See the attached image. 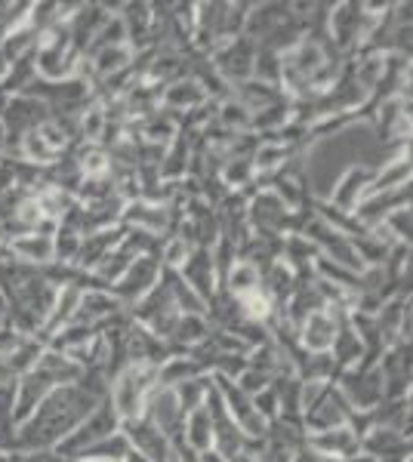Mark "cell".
Masks as SVG:
<instances>
[{"label":"cell","instance_id":"cell-1","mask_svg":"<svg viewBox=\"0 0 413 462\" xmlns=\"http://www.w3.org/2000/svg\"><path fill=\"white\" fill-rule=\"evenodd\" d=\"M102 401L89 398L78 385H62L50 392L47 401L34 410L28 422L16 429V438L10 444V453H34V450H56L59 441L71 435L80 422L99 407Z\"/></svg>","mask_w":413,"mask_h":462},{"label":"cell","instance_id":"cell-2","mask_svg":"<svg viewBox=\"0 0 413 462\" xmlns=\"http://www.w3.org/2000/svg\"><path fill=\"white\" fill-rule=\"evenodd\" d=\"M157 389V370L155 367H124L121 374L111 379V389H108V404L115 407L117 420L124 422H133V420H142L145 413V401L148 394Z\"/></svg>","mask_w":413,"mask_h":462},{"label":"cell","instance_id":"cell-3","mask_svg":"<svg viewBox=\"0 0 413 462\" xmlns=\"http://www.w3.org/2000/svg\"><path fill=\"white\" fill-rule=\"evenodd\" d=\"M164 268L157 263V253H148V256H136L133 259V265L124 272V278L117 281L115 287H111V293L121 300L124 309H133L142 296L152 293L157 287V281H161Z\"/></svg>","mask_w":413,"mask_h":462},{"label":"cell","instance_id":"cell-4","mask_svg":"<svg viewBox=\"0 0 413 462\" xmlns=\"http://www.w3.org/2000/svg\"><path fill=\"white\" fill-rule=\"evenodd\" d=\"M343 315H345V311H333V309L312 311V315L305 318L303 324H299V330H296L299 348H303L305 355H330Z\"/></svg>","mask_w":413,"mask_h":462},{"label":"cell","instance_id":"cell-5","mask_svg":"<svg viewBox=\"0 0 413 462\" xmlns=\"http://www.w3.org/2000/svg\"><path fill=\"white\" fill-rule=\"evenodd\" d=\"M142 420L152 422V426L161 431V435H167L173 444L183 438L185 413H183V407H179V401H176V392L167 389V385H157V389L148 394Z\"/></svg>","mask_w":413,"mask_h":462},{"label":"cell","instance_id":"cell-6","mask_svg":"<svg viewBox=\"0 0 413 462\" xmlns=\"http://www.w3.org/2000/svg\"><path fill=\"white\" fill-rule=\"evenodd\" d=\"M355 413L349 401L343 398V392L336 389L333 383L327 385L324 398L314 404L309 413L303 416V429L305 435H314V431H327V429H340V426H349V416Z\"/></svg>","mask_w":413,"mask_h":462},{"label":"cell","instance_id":"cell-7","mask_svg":"<svg viewBox=\"0 0 413 462\" xmlns=\"http://www.w3.org/2000/svg\"><path fill=\"white\" fill-rule=\"evenodd\" d=\"M305 447L314 450L321 459H327V462H345V459L361 457V438H358L349 426L305 435Z\"/></svg>","mask_w":413,"mask_h":462},{"label":"cell","instance_id":"cell-8","mask_svg":"<svg viewBox=\"0 0 413 462\" xmlns=\"http://www.w3.org/2000/svg\"><path fill=\"white\" fill-rule=\"evenodd\" d=\"M401 207H410V185H404L398 191H382V195H367L352 216L364 231H373L389 219V213L401 210Z\"/></svg>","mask_w":413,"mask_h":462},{"label":"cell","instance_id":"cell-9","mask_svg":"<svg viewBox=\"0 0 413 462\" xmlns=\"http://www.w3.org/2000/svg\"><path fill=\"white\" fill-rule=\"evenodd\" d=\"M59 385L52 383L47 374H41V370H32V374L19 376L16 379V413H13V420H16V429L22 422H28L34 416V410L47 401L50 392H56Z\"/></svg>","mask_w":413,"mask_h":462},{"label":"cell","instance_id":"cell-10","mask_svg":"<svg viewBox=\"0 0 413 462\" xmlns=\"http://www.w3.org/2000/svg\"><path fill=\"white\" fill-rule=\"evenodd\" d=\"M371 179H373L371 167H349L333 182V189H330V195H327V204L336 207V210H343V213H355V207L361 204L364 195H367Z\"/></svg>","mask_w":413,"mask_h":462},{"label":"cell","instance_id":"cell-11","mask_svg":"<svg viewBox=\"0 0 413 462\" xmlns=\"http://www.w3.org/2000/svg\"><path fill=\"white\" fill-rule=\"evenodd\" d=\"M124 305L117 300L111 290H87L84 296H80V305H78V315L74 320L78 324H87L93 327V330H102L108 320H115L117 315H124Z\"/></svg>","mask_w":413,"mask_h":462},{"label":"cell","instance_id":"cell-12","mask_svg":"<svg viewBox=\"0 0 413 462\" xmlns=\"http://www.w3.org/2000/svg\"><path fill=\"white\" fill-rule=\"evenodd\" d=\"M121 226L145 231V235H155V237H164V235H170V213L164 204H152V200L139 198V200L124 204Z\"/></svg>","mask_w":413,"mask_h":462},{"label":"cell","instance_id":"cell-13","mask_svg":"<svg viewBox=\"0 0 413 462\" xmlns=\"http://www.w3.org/2000/svg\"><path fill=\"white\" fill-rule=\"evenodd\" d=\"M179 274H183L185 284H189L204 302H210L216 293H220V278H216V268H213V259H210V250H204V247L192 250V256L185 259V265L179 268Z\"/></svg>","mask_w":413,"mask_h":462},{"label":"cell","instance_id":"cell-14","mask_svg":"<svg viewBox=\"0 0 413 462\" xmlns=\"http://www.w3.org/2000/svg\"><path fill=\"white\" fill-rule=\"evenodd\" d=\"M207 102V93L201 89V84L194 78H179V80H173V84H167L161 89V108H167L173 111V115H179L183 117V111L185 115H192V111H198L201 106Z\"/></svg>","mask_w":413,"mask_h":462},{"label":"cell","instance_id":"cell-15","mask_svg":"<svg viewBox=\"0 0 413 462\" xmlns=\"http://www.w3.org/2000/svg\"><path fill=\"white\" fill-rule=\"evenodd\" d=\"M410 185V148L398 152L395 158L382 161L377 170H373V179L367 185V195H382V191H398ZM364 195V198H367Z\"/></svg>","mask_w":413,"mask_h":462},{"label":"cell","instance_id":"cell-16","mask_svg":"<svg viewBox=\"0 0 413 462\" xmlns=\"http://www.w3.org/2000/svg\"><path fill=\"white\" fill-rule=\"evenodd\" d=\"M222 293L231 296V300H247V296L262 293V268H257L247 259H235V265L229 268V274L222 278Z\"/></svg>","mask_w":413,"mask_h":462},{"label":"cell","instance_id":"cell-17","mask_svg":"<svg viewBox=\"0 0 413 462\" xmlns=\"http://www.w3.org/2000/svg\"><path fill=\"white\" fill-rule=\"evenodd\" d=\"M84 59L89 62V69H93L96 84H102V80H108V78H115V74L130 69V65L136 62V53H133L127 43H121V47H105L99 53L84 56Z\"/></svg>","mask_w":413,"mask_h":462},{"label":"cell","instance_id":"cell-18","mask_svg":"<svg viewBox=\"0 0 413 462\" xmlns=\"http://www.w3.org/2000/svg\"><path fill=\"white\" fill-rule=\"evenodd\" d=\"M10 250H13V259L22 265H32V268H43L52 263V237H43V235H19L10 241Z\"/></svg>","mask_w":413,"mask_h":462},{"label":"cell","instance_id":"cell-19","mask_svg":"<svg viewBox=\"0 0 413 462\" xmlns=\"http://www.w3.org/2000/svg\"><path fill=\"white\" fill-rule=\"evenodd\" d=\"M189 450L194 453H207L213 450V422H210V413L201 404L198 410L185 413V422H183V438H179Z\"/></svg>","mask_w":413,"mask_h":462},{"label":"cell","instance_id":"cell-20","mask_svg":"<svg viewBox=\"0 0 413 462\" xmlns=\"http://www.w3.org/2000/svg\"><path fill=\"white\" fill-rule=\"evenodd\" d=\"M231 96H235L241 106L250 111V115H257V111L275 106V102L287 99V96L281 93V87H268V84H259V80H244V84H235L231 87Z\"/></svg>","mask_w":413,"mask_h":462},{"label":"cell","instance_id":"cell-21","mask_svg":"<svg viewBox=\"0 0 413 462\" xmlns=\"http://www.w3.org/2000/svg\"><path fill=\"white\" fill-rule=\"evenodd\" d=\"M96 337H99V330L71 320V324H65L62 330L52 333V337L47 339V348L50 352H59V355H71V352H78V348H84L87 342H93Z\"/></svg>","mask_w":413,"mask_h":462},{"label":"cell","instance_id":"cell-22","mask_svg":"<svg viewBox=\"0 0 413 462\" xmlns=\"http://www.w3.org/2000/svg\"><path fill=\"white\" fill-rule=\"evenodd\" d=\"M194 376H204V370L189 355H173L157 367V385H167V389H176V385L189 383Z\"/></svg>","mask_w":413,"mask_h":462},{"label":"cell","instance_id":"cell-23","mask_svg":"<svg viewBox=\"0 0 413 462\" xmlns=\"http://www.w3.org/2000/svg\"><path fill=\"white\" fill-rule=\"evenodd\" d=\"M250 111H247L241 102L235 99V96H229V99H222L220 106H216V124L222 126V130L229 133H250Z\"/></svg>","mask_w":413,"mask_h":462},{"label":"cell","instance_id":"cell-24","mask_svg":"<svg viewBox=\"0 0 413 462\" xmlns=\"http://www.w3.org/2000/svg\"><path fill=\"white\" fill-rule=\"evenodd\" d=\"M80 244H84V235H80V231L59 226L56 235H52V263L74 265V259H78V253H80Z\"/></svg>","mask_w":413,"mask_h":462},{"label":"cell","instance_id":"cell-25","mask_svg":"<svg viewBox=\"0 0 413 462\" xmlns=\"http://www.w3.org/2000/svg\"><path fill=\"white\" fill-rule=\"evenodd\" d=\"M192 250H194L192 244H185L179 235H167L157 244V263H161V268H167V272H179L185 265V259L192 256Z\"/></svg>","mask_w":413,"mask_h":462},{"label":"cell","instance_id":"cell-26","mask_svg":"<svg viewBox=\"0 0 413 462\" xmlns=\"http://www.w3.org/2000/svg\"><path fill=\"white\" fill-rule=\"evenodd\" d=\"M127 450H130V441H127V435H124V431H115V435H108V438H102V441H96L93 447H87V450L80 453V459L121 462Z\"/></svg>","mask_w":413,"mask_h":462},{"label":"cell","instance_id":"cell-27","mask_svg":"<svg viewBox=\"0 0 413 462\" xmlns=\"http://www.w3.org/2000/svg\"><path fill=\"white\" fill-rule=\"evenodd\" d=\"M210 385H213V379H210V374H204V376H194V379H189V383H183V385L173 389L176 392L179 407H183V413H192V410H198L201 404H204Z\"/></svg>","mask_w":413,"mask_h":462},{"label":"cell","instance_id":"cell-28","mask_svg":"<svg viewBox=\"0 0 413 462\" xmlns=\"http://www.w3.org/2000/svg\"><path fill=\"white\" fill-rule=\"evenodd\" d=\"M253 80L268 84V87H281V56L272 53V50L257 47V59H253Z\"/></svg>","mask_w":413,"mask_h":462},{"label":"cell","instance_id":"cell-29","mask_svg":"<svg viewBox=\"0 0 413 462\" xmlns=\"http://www.w3.org/2000/svg\"><path fill=\"white\" fill-rule=\"evenodd\" d=\"M386 231V237L392 244H404V247H410V235H413V216H410V207H401V210L389 213V219L380 226Z\"/></svg>","mask_w":413,"mask_h":462},{"label":"cell","instance_id":"cell-30","mask_svg":"<svg viewBox=\"0 0 413 462\" xmlns=\"http://www.w3.org/2000/svg\"><path fill=\"white\" fill-rule=\"evenodd\" d=\"M235 385L247 394V398H253V394H259L262 389H268V385H272V376H266V374H259V370L247 367L244 374L235 379Z\"/></svg>","mask_w":413,"mask_h":462},{"label":"cell","instance_id":"cell-31","mask_svg":"<svg viewBox=\"0 0 413 462\" xmlns=\"http://www.w3.org/2000/svg\"><path fill=\"white\" fill-rule=\"evenodd\" d=\"M250 404H253V410H257V413H259L266 422H275L277 416H281V410H277V398H275L272 385H268V389H262L259 394H253Z\"/></svg>","mask_w":413,"mask_h":462},{"label":"cell","instance_id":"cell-32","mask_svg":"<svg viewBox=\"0 0 413 462\" xmlns=\"http://www.w3.org/2000/svg\"><path fill=\"white\" fill-rule=\"evenodd\" d=\"M16 189H19V182H16V161L0 158V198L10 195V191H16Z\"/></svg>","mask_w":413,"mask_h":462},{"label":"cell","instance_id":"cell-33","mask_svg":"<svg viewBox=\"0 0 413 462\" xmlns=\"http://www.w3.org/2000/svg\"><path fill=\"white\" fill-rule=\"evenodd\" d=\"M19 462H69V459H62L56 450H34V453H19Z\"/></svg>","mask_w":413,"mask_h":462},{"label":"cell","instance_id":"cell-34","mask_svg":"<svg viewBox=\"0 0 413 462\" xmlns=\"http://www.w3.org/2000/svg\"><path fill=\"white\" fill-rule=\"evenodd\" d=\"M290 462H327V459H321L318 453L309 450V447L303 444L299 450H293V453H290Z\"/></svg>","mask_w":413,"mask_h":462},{"label":"cell","instance_id":"cell-35","mask_svg":"<svg viewBox=\"0 0 413 462\" xmlns=\"http://www.w3.org/2000/svg\"><path fill=\"white\" fill-rule=\"evenodd\" d=\"M176 462H201V459H198V453L189 450L183 441H176Z\"/></svg>","mask_w":413,"mask_h":462},{"label":"cell","instance_id":"cell-36","mask_svg":"<svg viewBox=\"0 0 413 462\" xmlns=\"http://www.w3.org/2000/svg\"><path fill=\"white\" fill-rule=\"evenodd\" d=\"M6 263H13V250H10V241L0 237V265H6Z\"/></svg>","mask_w":413,"mask_h":462},{"label":"cell","instance_id":"cell-37","mask_svg":"<svg viewBox=\"0 0 413 462\" xmlns=\"http://www.w3.org/2000/svg\"><path fill=\"white\" fill-rule=\"evenodd\" d=\"M198 459H201V462H229V459H222V457H220V453H216V450L198 453Z\"/></svg>","mask_w":413,"mask_h":462},{"label":"cell","instance_id":"cell-38","mask_svg":"<svg viewBox=\"0 0 413 462\" xmlns=\"http://www.w3.org/2000/svg\"><path fill=\"white\" fill-rule=\"evenodd\" d=\"M0 462H19V453H10V450H0Z\"/></svg>","mask_w":413,"mask_h":462},{"label":"cell","instance_id":"cell-39","mask_svg":"<svg viewBox=\"0 0 413 462\" xmlns=\"http://www.w3.org/2000/svg\"><path fill=\"white\" fill-rule=\"evenodd\" d=\"M78 462H105V459H78Z\"/></svg>","mask_w":413,"mask_h":462},{"label":"cell","instance_id":"cell-40","mask_svg":"<svg viewBox=\"0 0 413 462\" xmlns=\"http://www.w3.org/2000/svg\"><path fill=\"white\" fill-rule=\"evenodd\" d=\"M0 237H4V222H0Z\"/></svg>","mask_w":413,"mask_h":462}]
</instances>
